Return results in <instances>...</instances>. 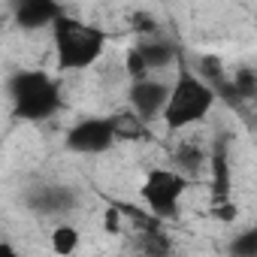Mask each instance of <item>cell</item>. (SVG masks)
Instances as JSON below:
<instances>
[{
  "mask_svg": "<svg viewBox=\"0 0 257 257\" xmlns=\"http://www.w3.org/2000/svg\"><path fill=\"white\" fill-rule=\"evenodd\" d=\"M112 121V131H115V140H124V143H140V140H152V131L149 124L137 115V112H118V115H109Z\"/></svg>",
  "mask_w": 257,
  "mask_h": 257,
  "instance_id": "30bf717a",
  "label": "cell"
},
{
  "mask_svg": "<svg viewBox=\"0 0 257 257\" xmlns=\"http://www.w3.org/2000/svg\"><path fill=\"white\" fill-rule=\"evenodd\" d=\"M233 91H236L239 100H251V97H257V73H254L251 67L236 70V76H233Z\"/></svg>",
  "mask_w": 257,
  "mask_h": 257,
  "instance_id": "ac0fdd59",
  "label": "cell"
},
{
  "mask_svg": "<svg viewBox=\"0 0 257 257\" xmlns=\"http://www.w3.org/2000/svg\"><path fill=\"white\" fill-rule=\"evenodd\" d=\"M115 143L118 140H115L109 118H85V121L73 124L64 137V146L73 155H106Z\"/></svg>",
  "mask_w": 257,
  "mask_h": 257,
  "instance_id": "5b68a950",
  "label": "cell"
},
{
  "mask_svg": "<svg viewBox=\"0 0 257 257\" xmlns=\"http://www.w3.org/2000/svg\"><path fill=\"white\" fill-rule=\"evenodd\" d=\"M7 94L13 109L25 121H49L61 109V88L43 70H19L7 79Z\"/></svg>",
  "mask_w": 257,
  "mask_h": 257,
  "instance_id": "6da1fadb",
  "label": "cell"
},
{
  "mask_svg": "<svg viewBox=\"0 0 257 257\" xmlns=\"http://www.w3.org/2000/svg\"><path fill=\"white\" fill-rule=\"evenodd\" d=\"M236 215H239V209H236L233 200H230V203H215V206H212V218H218V221H224V224L236 221Z\"/></svg>",
  "mask_w": 257,
  "mask_h": 257,
  "instance_id": "d6986e66",
  "label": "cell"
},
{
  "mask_svg": "<svg viewBox=\"0 0 257 257\" xmlns=\"http://www.w3.org/2000/svg\"><path fill=\"white\" fill-rule=\"evenodd\" d=\"M64 7L55 0H16L13 4V19L22 31H40V28H55L64 19Z\"/></svg>",
  "mask_w": 257,
  "mask_h": 257,
  "instance_id": "ba28073f",
  "label": "cell"
},
{
  "mask_svg": "<svg viewBox=\"0 0 257 257\" xmlns=\"http://www.w3.org/2000/svg\"><path fill=\"white\" fill-rule=\"evenodd\" d=\"M140 248H143L146 257H173V239L164 233V227L143 230V236H140Z\"/></svg>",
  "mask_w": 257,
  "mask_h": 257,
  "instance_id": "7c38bea8",
  "label": "cell"
},
{
  "mask_svg": "<svg viewBox=\"0 0 257 257\" xmlns=\"http://www.w3.org/2000/svg\"><path fill=\"white\" fill-rule=\"evenodd\" d=\"M218 94L200 79V73H191L188 67H179L173 91H170V103L164 112V124L170 131H185V127L203 121L212 106H215Z\"/></svg>",
  "mask_w": 257,
  "mask_h": 257,
  "instance_id": "3957f363",
  "label": "cell"
},
{
  "mask_svg": "<svg viewBox=\"0 0 257 257\" xmlns=\"http://www.w3.org/2000/svg\"><path fill=\"white\" fill-rule=\"evenodd\" d=\"M140 52H143L149 70H167L170 64H176V55H179L176 46L167 40H146V43H140Z\"/></svg>",
  "mask_w": 257,
  "mask_h": 257,
  "instance_id": "8fae6325",
  "label": "cell"
},
{
  "mask_svg": "<svg viewBox=\"0 0 257 257\" xmlns=\"http://www.w3.org/2000/svg\"><path fill=\"white\" fill-rule=\"evenodd\" d=\"M0 257H25V254H19L13 242H0Z\"/></svg>",
  "mask_w": 257,
  "mask_h": 257,
  "instance_id": "44dd1931",
  "label": "cell"
},
{
  "mask_svg": "<svg viewBox=\"0 0 257 257\" xmlns=\"http://www.w3.org/2000/svg\"><path fill=\"white\" fill-rule=\"evenodd\" d=\"M170 91L173 85L167 82H158V79H146V82H134L131 85V112H137L146 124L155 121L158 115L167 112V103H170Z\"/></svg>",
  "mask_w": 257,
  "mask_h": 257,
  "instance_id": "52a82bcc",
  "label": "cell"
},
{
  "mask_svg": "<svg viewBox=\"0 0 257 257\" xmlns=\"http://www.w3.org/2000/svg\"><path fill=\"white\" fill-rule=\"evenodd\" d=\"M173 158H176V167L185 170V173H197V170H203V164H206V152H203V146H197V143H182Z\"/></svg>",
  "mask_w": 257,
  "mask_h": 257,
  "instance_id": "5bb4252c",
  "label": "cell"
},
{
  "mask_svg": "<svg viewBox=\"0 0 257 257\" xmlns=\"http://www.w3.org/2000/svg\"><path fill=\"white\" fill-rule=\"evenodd\" d=\"M52 37H55V55H58L61 73L88 70L103 55V46H106V34L100 28L85 25V22L70 19V16H64L52 28Z\"/></svg>",
  "mask_w": 257,
  "mask_h": 257,
  "instance_id": "7a4b0ae2",
  "label": "cell"
},
{
  "mask_svg": "<svg viewBox=\"0 0 257 257\" xmlns=\"http://www.w3.org/2000/svg\"><path fill=\"white\" fill-rule=\"evenodd\" d=\"M137 22H140L137 31H155V22H152L149 16H137Z\"/></svg>",
  "mask_w": 257,
  "mask_h": 257,
  "instance_id": "7402d4cb",
  "label": "cell"
},
{
  "mask_svg": "<svg viewBox=\"0 0 257 257\" xmlns=\"http://www.w3.org/2000/svg\"><path fill=\"white\" fill-rule=\"evenodd\" d=\"M185 191H188V179H185L182 173L164 170V167L149 170L146 179H143V188H140L146 206H149L152 215L161 218V221L179 218V206H182V194H185Z\"/></svg>",
  "mask_w": 257,
  "mask_h": 257,
  "instance_id": "277c9868",
  "label": "cell"
},
{
  "mask_svg": "<svg viewBox=\"0 0 257 257\" xmlns=\"http://www.w3.org/2000/svg\"><path fill=\"white\" fill-rule=\"evenodd\" d=\"M106 230H109V233H118V230H121V209H118V206L106 209Z\"/></svg>",
  "mask_w": 257,
  "mask_h": 257,
  "instance_id": "ffe728a7",
  "label": "cell"
},
{
  "mask_svg": "<svg viewBox=\"0 0 257 257\" xmlns=\"http://www.w3.org/2000/svg\"><path fill=\"white\" fill-rule=\"evenodd\" d=\"M212 167V206L230 203V158H227V140H218L209 158Z\"/></svg>",
  "mask_w": 257,
  "mask_h": 257,
  "instance_id": "9c48e42d",
  "label": "cell"
},
{
  "mask_svg": "<svg viewBox=\"0 0 257 257\" xmlns=\"http://www.w3.org/2000/svg\"><path fill=\"white\" fill-rule=\"evenodd\" d=\"M124 73L131 76L134 82H146V79H152L149 73V64H146V58H143V52H140V46H134V49H127V55H124Z\"/></svg>",
  "mask_w": 257,
  "mask_h": 257,
  "instance_id": "e0dca14e",
  "label": "cell"
},
{
  "mask_svg": "<svg viewBox=\"0 0 257 257\" xmlns=\"http://www.w3.org/2000/svg\"><path fill=\"white\" fill-rule=\"evenodd\" d=\"M49 242H52V251H55L58 257H70V254H76L82 236H79V230H76L73 224H58V227L52 230Z\"/></svg>",
  "mask_w": 257,
  "mask_h": 257,
  "instance_id": "4fadbf2b",
  "label": "cell"
},
{
  "mask_svg": "<svg viewBox=\"0 0 257 257\" xmlns=\"http://www.w3.org/2000/svg\"><path fill=\"white\" fill-rule=\"evenodd\" d=\"M76 203H79L76 191L67 188V185H58V182H40V185L28 188V194H25V206L34 215H43V218L70 215L76 209Z\"/></svg>",
  "mask_w": 257,
  "mask_h": 257,
  "instance_id": "8992f818",
  "label": "cell"
},
{
  "mask_svg": "<svg viewBox=\"0 0 257 257\" xmlns=\"http://www.w3.org/2000/svg\"><path fill=\"white\" fill-rule=\"evenodd\" d=\"M200 79H203L212 91H218V88L227 82V76H224V64H221L215 55H206V58L200 61Z\"/></svg>",
  "mask_w": 257,
  "mask_h": 257,
  "instance_id": "2e32d148",
  "label": "cell"
},
{
  "mask_svg": "<svg viewBox=\"0 0 257 257\" xmlns=\"http://www.w3.org/2000/svg\"><path fill=\"white\" fill-rule=\"evenodd\" d=\"M230 257H257V227H248L242 233H236L227 245Z\"/></svg>",
  "mask_w": 257,
  "mask_h": 257,
  "instance_id": "9a60e30c",
  "label": "cell"
}]
</instances>
